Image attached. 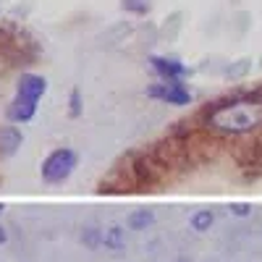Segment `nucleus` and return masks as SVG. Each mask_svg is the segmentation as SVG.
<instances>
[{"label": "nucleus", "instance_id": "7", "mask_svg": "<svg viewBox=\"0 0 262 262\" xmlns=\"http://www.w3.org/2000/svg\"><path fill=\"white\" fill-rule=\"evenodd\" d=\"M81 242L90 247V249H95V247H100V242H102V236H100V231L97 228H86L84 233H81Z\"/></svg>", "mask_w": 262, "mask_h": 262}, {"label": "nucleus", "instance_id": "6", "mask_svg": "<svg viewBox=\"0 0 262 262\" xmlns=\"http://www.w3.org/2000/svg\"><path fill=\"white\" fill-rule=\"evenodd\" d=\"M210 226H212V212L210 210H202V212H196L191 217V228L194 231H207Z\"/></svg>", "mask_w": 262, "mask_h": 262}, {"label": "nucleus", "instance_id": "2", "mask_svg": "<svg viewBox=\"0 0 262 262\" xmlns=\"http://www.w3.org/2000/svg\"><path fill=\"white\" fill-rule=\"evenodd\" d=\"M74 163H76L74 152L58 149V152H53V155L45 160V165H42V176H45V181H50V184H58V181H63L71 173Z\"/></svg>", "mask_w": 262, "mask_h": 262}, {"label": "nucleus", "instance_id": "4", "mask_svg": "<svg viewBox=\"0 0 262 262\" xmlns=\"http://www.w3.org/2000/svg\"><path fill=\"white\" fill-rule=\"evenodd\" d=\"M152 221H155V215H152L149 210H139V212H134L128 217V228H134V231H142V228H147Z\"/></svg>", "mask_w": 262, "mask_h": 262}, {"label": "nucleus", "instance_id": "3", "mask_svg": "<svg viewBox=\"0 0 262 262\" xmlns=\"http://www.w3.org/2000/svg\"><path fill=\"white\" fill-rule=\"evenodd\" d=\"M21 144V134L16 128H3L0 131V152L3 155H13V149Z\"/></svg>", "mask_w": 262, "mask_h": 262}, {"label": "nucleus", "instance_id": "9", "mask_svg": "<svg viewBox=\"0 0 262 262\" xmlns=\"http://www.w3.org/2000/svg\"><path fill=\"white\" fill-rule=\"evenodd\" d=\"M179 262H189V259H179Z\"/></svg>", "mask_w": 262, "mask_h": 262}, {"label": "nucleus", "instance_id": "8", "mask_svg": "<svg viewBox=\"0 0 262 262\" xmlns=\"http://www.w3.org/2000/svg\"><path fill=\"white\" fill-rule=\"evenodd\" d=\"M3 242H6V231H3V228H0V244H3Z\"/></svg>", "mask_w": 262, "mask_h": 262}, {"label": "nucleus", "instance_id": "5", "mask_svg": "<svg viewBox=\"0 0 262 262\" xmlns=\"http://www.w3.org/2000/svg\"><path fill=\"white\" fill-rule=\"evenodd\" d=\"M102 244L107 249H123V231L121 228H111L102 236Z\"/></svg>", "mask_w": 262, "mask_h": 262}, {"label": "nucleus", "instance_id": "1", "mask_svg": "<svg viewBox=\"0 0 262 262\" xmlns=\"http://www.w3.org/2000/svg\"><path fill=\"white\" fill-rule=\"evenodd\" d=\"M196 128L212 139H247L262 134V86L236 90L196 113Z\"/></svg>", "mask_w": 262, "mask_h": 262}]
</instances>
